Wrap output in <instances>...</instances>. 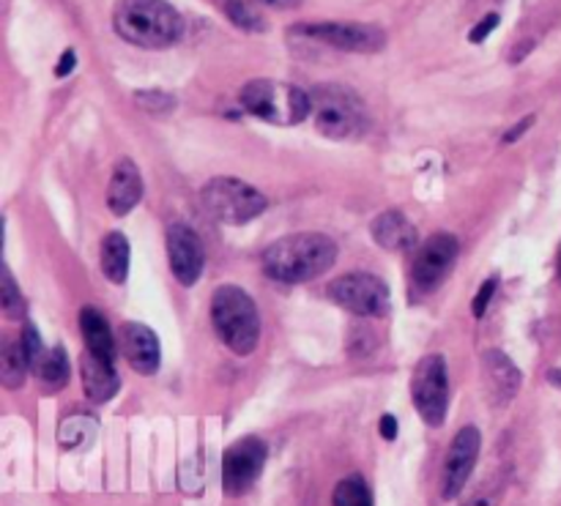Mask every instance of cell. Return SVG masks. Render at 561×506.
<instances>
[{
  "instance_id": "obj_18",
  "label": "cell",
  "mask_w": 561,
  "mask_h": 506,
  "mask_svg": "<svg viewBox=\"0 0 561 506\" xmlns=\"http://www.w3.org/2000/svg\"><path fill=\"white\" fill-rule=\"evenodd\" d=\"M80 329L82 340H85L88 345L85 350L102 356V359H115V337L113 332H110L107 318H104L96 307H85V310L80 312Z\"/></svg>"
},
{
  "instance_id": "obj_2",
  "label": "cell",
  "mask_w": 561,
  "mask_h": 506,
  "mask_svg": "<svg viewBox=\"0 0 561 506\" xmlns=\"http://www.w3.org/2000/svg\"><path fill=\"white\" fill-rule=\"evenodd\" d=\"M113 27L126 44L142 49H168L184 36V16L168 0H118Z\"/></svg>"
},
{
  "instance_id": "obj_8",
  "label": "cell",
  "mask_w": 561,
  "mask_h": 506,
  "mask_svg": "<svg viewBox=\"0 0 561 506\" xmlns=\"http://www.w3.org/2000/svg\"><path fill=\"white\" fill-rule=\"evenodd\" d=\"M329 299L359 318H381L389 312V288L376 274H343L329 285Z\"/></svg>"
},
{
  "instance_id": "obj_14",
  "label": "cell",
  "mask_w": 561,
  "mask_h": 506,
  "mask_svg": "<svg viewBox=\"0 0 561 506\" xmlns=\"http://www.w3.org/2000/svg\"><path fill=\"white\" fill-rule=\"evenodd\" d=\"M118 345L124 359L129 361L131 370L140 376H153L162 365V348L159 337L142 323H124L118 332Z\"/></svg>"
},
{
  "instance_id": "obj_17",
  "label": "cell",
  "mask_w": 561,
  "mask_h": 506,
  "mask_svg": "<svg viewBox=\"0 0 561 506\" xmlns=\"http://www.w3.org/2000/svg\"><path fill=\"white\" fill-rule=\"evenodd\" d=\"M142 197V175L131 159H121L113 170V179L107 186V206L110 211L124 217L140 203Z\"/></svg>"
},
{
  "instance_id": "obj_31",
  "label": "cell",
  "mask_w": 561,
  "mask_h": 506,
  "mask_svg": "<svg viewBox=\"0 0 561 506\" xmlns=\"http://www.w3.org/2000/svg\"><path fill=\"white\" fill-rule=\"evenodd\" d=\"M531 124H535V115H526V118H520L518 124H515L513 129H510L507 135L502 137V146H513V142H518V140H520V135H524V131H529V129H531Z\"/></svg>"
},
{
  "instance_id": "obj_21",
  "label": "cell",
  "mask_w": 561,
  "mask_h": 506,
  "mask_svg": "<svg viewBox=\"0 0 561 506\" xmlns=\"http://www.w3.org/2000/svg\"><path fill=\"white\" fill-rule=\"evenodd\" d=\"M102 272L110 283L121 285L129 274V241L124 233H107L102 241Z\"/></svg>"
},
{
  "instance_id": "obj_34",
  "label": "cell",
  "mask_w": 561,
  "mask_h": 506,
  "mask_svg": "<svg viewBox=\"0 0 561 506\" xmlns=\"http://www.w3.org/2000/svg\"><path fill=\"white\" fill-rule=\"evenodd\" d=\"M257 3L261 5H268V9H299L301 3H305V0H257Z\"/></svg>"
},
{
  "instance_id": "obj_11",
  "label": "cell",
  "mask_w": 561,
  "mask_h": 506,
  "mask_svg": "<svg viewBox=\"0 0 561 506\" xmlns=\"http://www.w3.org/2000/svg\"><path fill=\"white\" fill-rule=\"evenodd\" d=\"M460 244L453 233H436L416 250L414 268H411V283L420 294H431L438 283L455 266Z\"/></svg>"
},
{
  "instance_id": "obj_27",
  "label": "cell",
  "mask_w": 561,
  "mask_h": 506,
  "mask_svg": "<svg viewBox=\"0 0 561 506\" xmlns=\"http://www.w3.org/2000/svg\"><path fill=\"white\" fill-rule=\"evenodd\" d=\"M135 104L151 115H168L175 110V96L164 91H135Z\"/></svg>"
},
{
  "instance_id": "obj_4",
  "label": "cell",
  "mask_w": 561,
  "mask_h": 506,
  "mask_svg": "<svg viewBox=\"0 0 561 506\" xmlns=\"http://www.w3.org/2000/svg\"><path fill=\"white\" fill-rule=\"evenodd\" d=\"M241 107L274 126H296L312 113V96L299 85L277 80H250L239 93Z\"/></svg>"
},
{
  "instance_id": "obj_1",
  "label": "cell",
  "mask_w": 561,
  "mask_h": 506,
  "mask_svg": "<svg viewBox=\"0 0 561 506\" xmlns=\"http://www.w3.org/2000/svg\"><path fill=\"white\" fill-rule=\"evenodd\" d=\"M337 261V244L323 233H294L263 252V272L285 285H301L327 274Z\"/></svg>"
},
{
  "instance_id": "obj_33",
  "label": "cell",
  "mask_w": 561,
  "mask_h": 506,
  "mask_svg": "<svg viewBox=\"0 0 561 506\" xmlns=\"http://www.w3.org/2000/svg\"><path fill=\"white\" fill-rule=\"evenodd\" d=\"M378 430H381L383 441H394V438H398V419H394L392 414H383Z\"/></svg>"
},
{
  "instance_id": "obj_16",
  "label": "cell",
  "mask_w": 561,
  "mask_h": 506,
  "mask_svg": "<svg viewBox=\"0 0 561 506\" xmlns=\"http://www.w3.org/2000/svg\"><path fill=\"white\" fill-rule=\"evenodd\" d=\"M80 376H82V392H85V398L91 400V403L96 405L110 403V400L118 394L121 378L110 359H102V356L85 350L80 359Z\"/></svg>"
},
{
  "instance_id": "obj_10",
  "label": "cell",
  "mask_w": 561,
  "mask_h": 506,
  "mask_svg": "<svg viewBox=\"0 0 561 506\" xmlns=\"http://www.w3.org/2000/svg\"><path fill=\"white\" fill-rule=\"evenodd\" d=\"M266 458H268L266 444L255 436L239 438L236 444H230V447L225 449V458H222L225 496L230 498L244 496V493L255 485L257 476H261L263 465H266Z\"/></svg>"
},
{
  "instance_id": "obj_29",
  "label": "cell",
  "mask_w": 561,
  "mask_h": 506,
  "mask_svg": "<svg viewBox=\"0 0 561 506\" xmlns=\"http://www.w3.org/2000/svg\"><path fill=\"white\" fill-rule=\"evenodd\" d=\"M496 288H499V277H491V279H485V283H482V288L477 290V296H474V304H471V312H474V318L485 315L488 304H491Z\"/></svg>"
},
{
  "instance_id": "obj_22",
  "label": "cell",
  "mask_w": 561,
  "mask_h": 506,
  "mask_svg": "<svg viewBox=\"0 0 561 506\" xmlns=\"http://www.w3.org/2000/svg\"><path fill=\"white\" fill-rule=\"evenodd\" d=\"M36 378L42 381V387L47 392H60V389L69 383V356L60 345H55L53 350H47L42 359V365L36 367Z\"/></svg>"
},
{
  "instance_id": "obj_12",
  "label": "cell",
  "mask_w": 561,
  "mask_h": 506,
  "mask_svg": "<svg viewBox=\"0 0 561 506\" xmlns=\"http://www.w3.org/2000/svg\"><path fill=\"white\" fill-rule=\"evenodd\" d=\"M480 449L482 436L477 427H463V430L453 438L442 474V496L447 498V502L458 498L460 493H463V487L469 485L477 460H480Z\"/></svg>"
},
{
  "instance_id": "obj_24",
  "label": "cell",
  "mask_w": 561,
  "mask_h": 506,
  "mask_svg": "<svg viewBox=\"0 0 561 506\" xmlns=\"http://www.w3.org/2000/svg\"><path fill=\"white\" fill-rule=\"evenodd\" d=\"M93 433H96V422L88 419V416H69V419L60 425L58 430V441L60 447L66 449H80L85 447V444H91Z\"/></svg>"
},
{
  "instance_id": "obj_25",
  "label": "cell",
  "mask_w": 561,
  "mask_h": 506,
  "mask_svg": "<svg viewBox=\"0 0 561 506\" xmlns=\"http://www.w3.org/2000/svg\"><path fill=\"white\" fill-rule=\"evenodd\" d=\"M0 307H3V315L9 321H25V296L16 288L9 268L0 272Z\"/></svg>"
},
{
  "instance_id": "obj_3",
  "label": "cell",
  "mask_w": 561,
  "mask_h": 506,
  "mask_svg": "<svg viewBox=\"0 0 561 506\" xmlns=\"http://www.w3.org/2000/svg\"><path fill=\"white\" fill-rule=\"evenodd\" d=\"M211 321L217 337L236 356H250L261 343V315H257L255 301L236 285H222L214 290Z\"/></svg>"
},
{
  "instance_id": "obj_5",
  "label": "cell",
  "mask_w": 561,
  "mask_h": 506,
  "mask_svg": "<svg viewBox=\"0 0 561 506\" xmlns=\"http://www.w3.org/2000/svg\"><path fill=\"white\" fill-rule=\"evenodd\" d=\"M316 129L329 140H356L365 135L367 107L356 91L345 85H318L310 91Z\"/></svg>"
},
{
  "instance_id": "obj_35",
  "label": "cell",
  "mask_w": 561,
  "mask_h": 506,
  "mask_svg": "<svg viewBox=\"0 0 561 506\" xmlns=\"http://www.w3.org/2000/svg\"><path fill=\"white\" fill-rule=\"evenodd\" d=\"M548 378H551V381L557 383V387H561V370H551V372H548Z\"/></svg>"
},
{
  "instance_id": "obj_23",
  "label": "cell",
  "mask_w": 561,
  "mask_h": 506,
  "mask_svg": "<svg viewBox=\"0 0 561 506\" xmlns=\"http://www.w3.org/2000/svg\"><path fill=\"white\" fill-rule=\"evenodd\" d=\"M332 506H373V496L367 482L359 474L345 476L337 482L332 493Z\"/></svg>"
},
{
  "instance_id": "obj_9",
  "label": "cell",
  "mask_w": 561,
  "mask_h": 506,
  "mask_svg": "<svg viewBox=\"0 0 561 506\" xmlns=\"http://www.w3.org/2000/svg\"><path fill=\"white\" fill-rule=\"evenodd\" d=\"M294 33L343 53H378L387 44V33L367 22H310V25H294Z\"/></svg>"
},
{
  "instance_id": "obj_30",
  "label": "cell",
  "mask_w": 561,
  "mask_h": 506,
  "mask_svg": "<svg viewBox=\"0 0 561 506\" xmlns=\"http://www.w3.org/2000/svg\"><path fill=\"white\" fill-rule=\"evenodd\" d=\"M496 25H499V14H485V20H482V22H477V25H474V31L469 33V38H471V42H474V44L485 42V38L491 36V33H493V27H496Z\"/></svg>"
},
{
  "instance_id": "obj_13",
  "label": "cell",
  "mask_w": 561,
  "mask_h": 506,
  "mask_svg": "<svg viewBox=\"0 0 561 506\" xmlns=\"http://www.w3.org/2000/svg\"><path fill=\"white\" fill-rule=\"evenodd\" d=\"M168 257H170V272L179 279L184 288L201 279L203 266H206V250H203V241L190 225H170L168 228Z\"/></svg>"
},
{
  "instance_id": "obj_6",
  "label": "cell",
  "mask_w": 561,
  "mask_h": 506,
  "mask_svg": "<svg viewBox=\"0 0 561 506\" xmlns=\"http://www.w3.org/2000/svg\"><path fill=\"white\" fill-rule=\"evenodd\" d=\"M203 206L208 208L214 219L225 225H247L266 211V197L252 184L241 179H211L203 186Z\"/></svg>"
},
{
  "instance_id": "obj_15",
  "label": "cell",
  "mask_w": 561,
  "mask_h": 506,
  "mask_svg": "<svg viewBox=\"0 0 561 506\" xmlns=\"http://www.w3.org/2000/svg\"><path fill=\"white\" fill-rule=\"evenodd\" d=\"M370 233L376 239L378 246L389 252H414L420 244V230L416 225H411V219L403 211H389L378 214L370 225Z\"/></svg>"
},
{
  "instance_id": "obj_26",
  "label": "cell",
  "mask_w": 561,
  "mask_h": 506,
  "mask_svg": "<svg viewBox=\"0 0 561 506\" xmlns=\"http://www.w3.org/2000/svg\"><path fill=\"white\" fill-rule=\"evenodd\" d=\"M225 11H228L230 20L236 22L244 31H266V20L255 11V5H250V0H225Z\"/></svg>"
},
{
  "instance_id": "obj_20",
  "label": "cell",
  "mask_w": 561,
  "mask_h": 506,
  "mask_svg": "<svg viewBox=\"0 0 561 506\" xmlns=\"http://www.w3.org/2000/svg\"><path fill=\"white\" fill-rule=\"evenodd\" d=\"M482 365H485L488 378H491V387L496 389L504 400H510L518 392L520 372L518 367L510 361V356H504L502 350H485V354H482Z\"/></svg>"
},
{
  "instance_id": "obj_36",
  "label": "cell",
  "mask_w": 561,
  "mask_h": 506,
  "mask_svg": "<svg viewBox=\"0 0 561 506\" xmlns=\"http://www.w3.org/2000/svg\"><path fill=\"white\" fill-rule=\"evenodd\" d=\"M559 279H561V250H559Z\"/></svg>"
},
{
  "instance_id": "obj_19",
  "label": "cell",
  "mask_w": 561,
  "mask_h": 506,
  "mask_svg": "<svg viewBox=\"0 0 561 506\" xmlns=\"http://www.w3.org/2000/svg\"><path fill=\"white\" fill-rule=\"evenodd\" d=\"M27 370H31V361H27L25 345L22 340L5 337L3 345H0V381H3L5 389H20L25 383Z\"/></svg>"
},
{
  "instance_id": "obj_28",
  "label": "cell",
  "mask_w": 561,
  "mask_h": 506,
  "mask_svg": "<svg viewBox=\"0 0 561 506\" xmlns=\"http://www.w3.org/2000/svg\"><path fill=\"white\" fill-rule=\"evenodd\" d=\"M20 340H22V345H25V354H27V361H31V370H36V367L42 365L44 354H47V350H44L42 337H38L36 326H33V323H25Z\"/></svg>"
},
{
  "instance_id": "obj_7",
  "label": "cell",
  "mask_w": 561,
  "mask_h": 506,
  "mask_svg": "<svg viewBox=\"0 0 561 506\" xmlns=\"http://www.w3.org/2000/svg\"><path fill=\"white\" fill-rule=\"evenodd\" d=\"M411 400L427 427H442L449 411L447 359L442 354L422 356L411 376Z\"/></svg>"
},
{
  "instance_id": "obj_32",
  "label": "cell",
  "mask_w": 561,
  "mask_h": 506,
  "mask_svg": "<svg viewBox=\"0 0 561 506\" xmlns=\"http://www.w3.org/2000/svg\"><path fill=\"white\" fill-rule=\"evenodd\" d=\"M75 64H77L75 49H66V53L60 55L58 66H55V77H69L71 71H75Z\"/></svg>"
}]
</instances>
